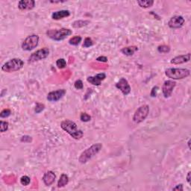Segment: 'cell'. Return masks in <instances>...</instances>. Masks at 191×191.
Instances as JSON below:
<instances>
[{"label":"cell","instance_id":"1","mask_svg":"<svg viewBox=\"0 0 191 191\" xmlns=\"http://www.w3.org/2000/svg\"><path fill=\"white\" fill-rule=\"evenodd\" d=\"M60 128L67 132L75 140H80L83 137L84 133L81 129H78L76 123L70 119H64L60 122Z\"/></svg>","mask_w":191,"mask_h":191},{"label":"cell","instance_id":"2","mask_svg":"<svg viewBox=\"0 0 191 191\" xmlns=\"http://www.w3.org/2000/svg\"><path fill=\"white\" fill-rule=\"evenodd\" d=\"M102 149V144L101 143H97L92 145V146L86 149L84 151L82 152L79 158H78V161H79V163H82V164L87 163L92 158L96 155L101 151Z\"/></svg>","mask_w":191,"mask_h":191},{"label":"cell","instance_id":"3","mask_svg":"<svg viewBox=\"0 0 191 191\" xmlns=\"http://www.w3.org/2000/svg\"><path fill=\"white\" fill-rule=\"evenodd\" d=\"M165 75L172 80H180L190 76V71L184 68H168L165 70Z\"/></svg>","mask_w":191,"mask_h":191},{"label":"cell","instance_id":"4","mask_svg":"<svg viewBox=\"0 0 191 191\" xmlns=\"http://www.w3.org/2000/svg\"><path fill=\"white\" fill-rule=\"evenodd\" d=\"M73 34V31L69 29L62 28L60 29H49L47 32L48 38L55 41H61L70 36Z\"/></svg>","mask_w":191,"mask_h":191},{"label":"cell","instance_id":"5","mask_svg":"<svg viewBox=\"0 0 191 191\" xmlns=\"http://www.w3.org/2000/svg\"><path fill=\"white\" fill-rule=\"evenodd\" d=\"M24 66V62L20 58H14L9 60L6 63H5L2 67V70L5 73H14L19 71Z\"/></svg>","mask_w":191,"mask_h":191},{"label":"cell","instance_id":"6","mask_svg":"<svg viewBox=\"0 0 191 191\" xmlns=\"http://www.w3.org/2000/svg\"><path fill=\"white\" fill-rule=\"evenodd\" d=\"M149 113V106L148 104H143L136 110L132 119L135 123L139 124L146 119Z\"/></svg>","mask_w":191,"mask_h":191},{"label":"cell","instance_id":"7","mask_svg":"<svg viewBox=\"0 0 191 191\" xmlns=\"http://www.w3.org/2000/svg\"><path fill=\"white\" fill-rule=\"evenodd\" d=\"M39 36L37 34H31L27 37L22 43V49L24 51H32L38 47L39 43Z\"/></svg>","mask_w":191,"mask_h":191},{"label":"cell","instance_id":"8","mask_svg":"<svg viewBox=\"0 0 191 191\" xmlns=\"http://www.w3.org/2000/svg\"><path fill=\"white\" fill-rule=\"evenodd\" d=\"M49 55V49L47 47L42 48V49H38L35 52L32 53L30 56H29L28 59L29 64H32L34 62L39 61V60L46 59Z\"/></svg>","mask_w":191,"mask_h":191},{"label":"cell","instance_id":"9","mask_svg":"<svg viewBox=\"0 0 191 191\" xmlns=\"http://www.w3.org/2000/svg\"><path fill=\"white\" fill-rule=\"evenodd\" d=\"M176 86V82L174 80H167L165 81L164 83L162 85V93L163 96H164V98H170L172 94V92H173L174 88Z\"/></svg>","mask_w":191,"mask_h":191},{"label":"cell","instance_id":"10","mask_svg":"<svg viewBox=\"0 0 191 191\" xmlns=\"http://www.w3.org/2000/svg\"><path fill=\"white\" fill-rule=\"evenodd\" d=\"M184 23L185 20L182 16H174L170 18L167 25L170 29H178L181 28Z\"/></svg>","mask_w":191,"mask_h":191},{"label":"cell","instance_id":"11","mask_svg":"<svg viewBox=\"0 0 191 191\" xmlns=\"http://www.w3.org/2000/svg\"><path fill=\"white\" fill-rule=\"evenodd\" d=\"M116 87L122 92L124 96H128L131 93V86L128 84L127 79H126L125 78H121L118 81V82L116 84Z\"/></svg>","mask_w":191,"mask_h":191},{"label":"cell","instance_id":"12","mask_svg":"<svg viewBox=\"0 0 191 191\" xmlns=\"http://www.w3.org/2000/svg\"><path fill=\"white\" fill-rule=\"evenodd\" d=\"M67 91L64 89H60L57 90V91L49 92L47 94V100L50 102H58V100H60V99L63 98L64 96L66 94Z\"/></svg>","mask_w":191,"mask_h":191},{"label":"cell","instance_id":"13","mask_svg":"<svg viewBox=\"0 0 191 191\" xmlns=\"http://www.w3.org/2000/svg\"><path fill=\"white\" fill-rule=\"evenodd\" d=\"M106 78L105 73H101L99 74L96 75L94 76H89L87 77V81L89 83L93 84L95 86H100L102 82Z\"/></svg>","mask_w":191,"mask_h":191},{"label":"cell","instance_id":"14","mask_svg":"<svg viewBox=\"0 0 191 191\" xmlns=\"http://www.w3.org/2000/svg\"><path fill=\"white\" fill-rule=\"evenodd\" d=\"M35 7L34 0H21L18 2V8L20 11H30Z\"/></svg>","mask_w":191,"mask_h":191},{"label":"cell","instance_id":"15","mask_svg":"<svg viewBox=\"0 0 191 191\" xmlns=\"http://www.w3.org/2000/svg\"><path fill=\"white\" fill-rule=\"evenodd\" d=\"M190 53H187L185 55H181V56H178L173 58L170 60V63L174 65H178V64H181L187 63L190 61Z\"/></svg>","mask_w":191,"mask_h":191},{"label":"cell","instance_id":"16","mask_svg":"<svg viewBox=\"0 0 191 191\" xmlns=\"http://www.w3.org/2000/svg\"><path fill=\"white\" fill-rule=\"evenodd\" d=\"M56 179V174H55V172L49 170V171H47L46 173H44L43 179H43L44 184H45L46 186H50V185H52V184L55 182Z\"/></svg>","mask_w":191,"mask_h":191},{"label":"cell","instance_id":"17","mask_svg":"<svg viewBox=\"0 0 191 191\" xmlns=\"http://www.w3.org/2000/svg\"><path fill=\"white\" fill-rule=\"evenodd\" d=\"M70 16V11L68 10H60L54 12L52 14V18L55 20H59L63 18L68 17Z\"/></svg>","mask_w":191,"mask_h":191},{"label":"cell","instance_id":"18","mask_svg":"<svg viewBox=\"0 0 191 191\" xmlns=\"http://www.w3.org/2000/svg\"><path fill=\"white\" fill-rule=\"evenodd\" d=\"M138 50V47L136 46H130V47H124L121 49V52L126 56H131Z\"/></svg>","mask_w":191,"mask_h":191},{"label":"cell","instance_id":"19","mask_svg":"<svg viewBox=\"0 0 191 191\" xmlns=\"http://www.w3.org/2000/svg\"><path fill=\"white\" fill-rule=\"evenodd\" d=\"M68 183H69V177H68V175L64 173L61 174L58 181V187L61 188V187H65Z\"/></svg>","mask_w":191,"mask_h":191},{"label":"cell","instance_id":"20","mask_svg":"<svg viewBox=\"0 0 191 191\" xmlns=\"http://www.w3.org/2000/svg\"><path fill=\"white\" fill-rule=\"evenodd\" d=\"M137 5L142 8H149L154 4L153 0H138L137 2Z\"/></svg>","mask_w":191,"mask_h":191},{"label":"cell","instance_id":"21","mask_svg":"<svg viewBox=\"0 0 191 191\" xmlns=\"http://www.w3.org/2000/svg\"><path fill=\"white\" fill-rule=\"evenodd\" d=\"M89 23H90L89 20H76V21L73 22V24H72V26L75 29H79V28H82V27H84V26H86V25H87Z\"/></svg>","mask_w":191,"mask_h":191},{"label":"cell","instance_id":"22","mask_svg":"<svg viewBox=\"0 0 191 191\" xmlns=\"http://www.w3.org/2000/svg\"><path fill=\"white\" fill-rule=\"evenodd\" d=\"M82 37L76 35L73 37V38H71L69 40V43L72 46H78L79 45L81 42H82Z\"/></svg>","mask_w":191,"mask_h":191},{"label":"cell","instance_id":"23","mask_svg":"<svg viewBox=\"0 0 191 191\" xmlns=\"http://www.w3.org/2000/svg\"><path fill=\"white\" fill-rule=\"evenodd\" d=\"M8 127L9 123L8 122L3 120L0 121V131H1L2 133H4V132L8 131Z\"/></svg>","mask_w":191,"mask_h":191},{"label":"cell","instance_id":"24","mask_svg":"<svg viewBox=\"0 0 191 191\" xmlns=\"http://www.w3.org/2000/svg\"><path fill=\"white\" fill-rule=\"evenodd\" d=\"M170 47L167 45H161L158 47V52L159 53H168L170 52Z\"/></svg>","mask_w":191,"mask_h":191},{"label":"cell","instance_id":"25","mask_svg":"<svg viewBox=\"0 0 191 191\" xmlns=\"http://www.w3.org/2000/svg\"><path fill=\"white\" fill-rule=\"evenodd\" d=\"M56 66L57 67L59 68V69H64L67 67V62L66 60L64 58H59V59L57 60L56 61Z\"/></svg>","mask_w":191,"mask_h":191},{"label":"cell","instance_id":"26","mask_svg":"<svg viewBox=\"0 0 191 191\" xmlns=\"http://www.w3.org/2000/svg\"><path fill=\"white\" fill-rule=\"evenodd\" d=\"M31 182V179L29 176L23 175L20 178V184L23 186H28Z\"/></svg>","mask_w":191,"mask_h":191},{"label":"cell","instance_id":"27","mask_svg":"<svg viewBox=\"0 0 191 191\" xmlns=\"http://www.w3.org/2000/svg\"><path fill=\"white\" fill-rule=\"evenodd\" d=\"M80 119L82 122H87L91 120V117L87 113H82L80 115Z\"/></svg>","mask_w":191,"mask_h":191},{"label":"cell","instance_id":"28","mask_svg":"<svg viewBox=\"0 0 191 191\" xmlns=\"http://www.w3.org/2000/svg\"><path fill=\"white\" fill-rule=\"evenodd\" d=\"M93 45V41L91 38H86L84 40V43L82 47L84 48H89Z\"/></svg>","mask_w":191,"mask_h":191},{"label":"cell","instance_id":"29","mask_svg":"<svg viewBox=\"0 0 191 191\" xmlns=\"http://www.w3.org/2000/svg\"><path fill=\"white\" fill-rule=\"evenodd\" d=\"M45 109V105L42 103H39V102H37L35 108H34V112L36 113H40V112H42L43 110Z\"/></svg>","mask_w":191,"mask_h":191},{"label":"cell","instance_id":"30","mask_svg":"<svg viewBox=\"0 0 191 191\" xmlns=\"http://www.w3.org/2000/svg\"><path fill=\"white\" fill-rule=\"evenodd\" d=\"M11 114V111L8 108H6V109L2 110L0 113V117L1 118H6V117H8Z\"/></svg>","mask_w":191,"mask_h":191},{"label":"cell","instance_id":"31","mask_svg":"<svg viewBox=\"0 0 191 191\" xmlns=\"http://www.w3.org/2000/svg\"><path fill=\"white\" fill-rule=\"evenodd\" d=\"M74 87L77 90H82L84 87L83 82L82 80H77L74 83Z\"/></svg>","mask_w":191,"mask_h":191},{"label":"cell","instance_id":"32","mask_svg":"<svg viewBox=\"0 0 191 191\" xmlns=\"http://www.w3.org/2000/svg\"><path fill=\"white\" fill-rule=\"evenodd\" d=\"M20 141L23 143H31L32 141V137H30V136L29 135H24L21 137Z\"/></svg>","mask_w":191,"mask_h":191},{"label":"cell","instance_id":"33","mask_svg":"<svg viewBox=\"0 0 191 191\" xmlns=\"http://www.w3.org/2000/svg\"><path fill=\"white\" fill-rule=\"evenodd\" d=\"M158 91V86H155V87H153V88L152 89L150 96H151L152 97H156L157 96Z\"/></svg>","mask_w":191,"mask_h":191},{"label":"cell","instance_id":"34","mask_svg":"<svg viewBox=\"0 0 191 191\" xmlns=\"http://www.w3.org/2000/svg\"><path fill=\"white\" fill-rule=\"evenodd\" d=\"M172 190H176V191H183L184 190V187L182 184H177L175 187H174L172 189Z\"/></svg>","mask_w":191,"mask_h":191},{"label":"cell","instance_id":"35","mask_svg":"<svg viewBox=\"0 0 191 191\" xmlns=\"http://www.w3.org/2000/svg\"><path fill=\"white\" fill-rule=\"evenodd\" d=\"M96 60L99 62H107L108 58L105 56H100L96 58Z\"/></svg>","mask_w":191,"mask_h":191},{"label":"cell","instance_id":"36","mask_svg":"<svg viewBox=\"0 0 191 191\" xmlns=\"http://www.w3.org/2000/svg\"><path fill=\"white\" fill-rule=\"evenodd\" d=\"M191 172L189 171L188 172H187V181L188 182L189 184H191Z\"/></svg>","mask_w":191,"mask_h":191},{"label":"cell","instance_id":"37","mask_svg":"<svg viewBox=\"0 0 191 191\" xmlns=\"http://www.w3.org/2000/svg\"><path fill=\"white\" fill-rule=\"evenodd\" d=\"M190 142H191L190 139H189L188 142H187V145H188V148H189V149H190Z\"/></svg>","mask_w":191,"mask_h":191}]
</instances>
